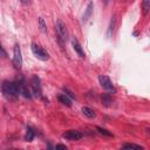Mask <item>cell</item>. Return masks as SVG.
Here are the masks:
<instances>
[{
    "instance_id": "obj_15",
    "label": "cell",
    "mask_w": 150,
    "mask_h": 150,
    "mask_svg": "<svg viewBox=\"0 0 150 150\" xmlns=\"http://www.w3.org/2000/svg\"><path fill=\"white\" fill-rule=\"evenodd\" d=\"M123 150H144L143 146L137 145V144H132V143H128L123 146Z\"/></svg>"
},
{
    "instance_id": "obj_16",
    "label": "cell",
    "mask_w": 150,
    "mask_h": 150,
    "mask_svg": "<svg viewBox=\"0 0 150 150\" xmlns=\"http://www.w3.org/2000/svg\"><path fill=\"white\" fill-rule=\"evenodd\" d=\"M115 23H116V15H112V16H111V20H110L109 28H108V36H111V34H112V32H114Z\"/></svg>"
},
{
    "instance_id": "obj_10",
    "label": "cell",
    "mask_w": 150,
    "mask_h": 150,
    "mask_svg": "<svg viewBox=\"0 0 150 150\" xmlns=\"http://www.w3.org/2000/svg\"><path fill=\"white\" fill-rule=\"evenodd\" d=\"M93 7H94V4H93V2H89L88 6H87V8H86V12H84V14H83V16H82V21H83V22H86V21L89 19V16L91 15V13H93Z\"/></svg>"
},
{
    "instance_id": "obj_21",
    "label": "cell",
    "mask_w": 150,
    "mask_h": 150,
    "mask_svg": "<svg viewBox=\"0 0 150 150\" xmlns=\"http://www.w3.org/2000/svg\"><path fill=\"white\" fill-rule=\"evenodd\" d=\"M55 150H68V149H67V146H66V145H63V144L59 143V144H56V145H55Z\"/></svg>"
},
{
    "instance_id": "obj_8",
    "label": "cell",
    "mask_w": 150,
    "mask_h": 150,
    "mask_svg": "<svg viewBox=\"0 0 150 150\" xmlns=\"http://www.w3.org/2000/svg\"><path fill=\"white\" fill-rule=\"evenodd\" d=\"M82 132L77 130H67L62 134V137L68 141H79L80 138H82Z\"/></svg>"
},
{
    "instance_id": "obj_7",
    "label": "cell",
    "mask_w": 150,
    "mask_h": 150,
    "mask_svg": "<svg viewBox=\"0 0 150 150\" xmlns=\"http://www.w3.org/2000/svg\"><path fill=\"white\" fill-rule=\"evenodd\" d=\"M16 83H18L20 94H21L23 97H26V98H30V97H32V94H30V90H29V88H28L27 82H26L23 79H20L19 82H16Z\"/></svg>"
},
{
    "instance_id": "obj_20",
    "label": "cell",
    "mask_w": 150,
    "mask_h": 150,
    "mask_svg": "<svg viewBox=\"0 0 150 150\" xmlns=\"http://www.w3.org/2000/svg\"><path fill=\"white\" fill-rule=\"evenodd\" d=\"M63 90H64V95H67L69 98H71V100H74V98H75V95H74L73 93H70L68 89H63Z\"/></svg>"
},
{
    "instance_id": "obj_12",
    "label": "cell",
    "mask_w": 150,
    "mask_h": 150,
    "mask_svg": "<svg viewBox=\"0 0 150 150\" xmlns=\"http://www.w3.org/2000/svg\"><path fill=\"white\" fill-rule=\"evenodd\" d=\"M82 112H83V115L87 116L88 118H94V117L96 116L95 111H94L91 108H89V107H83V108H82Z\"/></svg>"
},
{
    "instance_id": "obj_9",
    "label": "cell",
    "mask_w": 150,
    "mask_h": 150,
    "mask_svg": "<svg viewBox=\"0 0 150 150\" xmlns=\"http://www.w3.org/2000/svg\"><path fill=\"white\" fill-rule=\"evenodd\" d=\"M71 46H73V49L77 53V55H79L81 59H84V57H86V53L83 52V49H82V47H81L80 42H79L75 38H73V39H71Z\"/></svg>"
},
{
    "instance_id": "obj_4",
    "label": "cell",
    "mask_w": 150,
    "mask_h": 150,
    "mask_svg": "<svg viewBox=\"0 0 150 150\" xmlns=\"http://www.w3.org/2000/svg\"><path fill=\"white\" fill-rule=\"evenodd\" d=\"M13 66L15 69H21L22 66V55L19 43H15L13 48Z\"/></svg>"
},
{
    "instance_id": "obj_2",
    "label": "cell",
    "mask_w": 150,
    "mask_h": 150,
    "mask_svg": "<svg viewBox=\"0 0 150 150\" xmlns=\"http://www.w3.org/2000/svg\"><path fill=\"white\" fill-rule=\"evenodd\" d=\"M30 49H32V53L34 54V56H35L36 59H39V60H41V61H47V60H49V54H48L41 46H39V45H36V43H32Z\"/></svg>"
},
{
    "instance_id": "obj_18",
    "label": "cell",
    "mask_w": 150,
    "mask_h": 150,
    "mask_svg": "<svg viewBox=\"0 0 150 150\" xmlns=\"http://www.w3.org/2000/svg\"><path fill=\"white\" fill-rule=\"evenodd\" d=\"M96 129H97V130H98V132H100V134H102V135H105V136H109V137H111V136H112V134H111L110 131H108L107 129H103V128H101V127H97Z\"/></svg>"
},
{
    "instance_id": "obj_11",
    "label": "cell",
    "mask_w": 150,
    "mask_h": 150,
    "mask_svg": "<svg viewBox=\"0 0 150 150\" xmlns=\"http://www.w3.org/2000/svg\"><path fill=\"white\" fill-rule=\"evenodd\" d=\"M57 100L60 101V103H62L63 105H67V107H70L71 105V98H69L67 95L64 94H60L57 96Z\"/></svg>"
},
{
    "instance_id": "obj_19",
    "label": "cell",
    "mask_w": 150,
    "mask_h": 150,
    "mask_svg": "<svg viewBox=\"0 0 150 150\" xmlns=\"http://www.w3.org/2000/svg\"><path fill=\"white\" fill-rule=\"evenodd\" d=\"M149 8H150V1L149 0L143 1V12H144V14H146L149 12Z\"/></svg>"
},
{
    "instance_id": "obj_13",
    "label": "cell",
    "mask_w": 150,
    "mask_h": 150,
    "mask_svg": "<svg viewBox=\"0 0 150 150\" xmlns=\"http://www.w3.org/2000/svg\"><path fill=\"white\" fill-rule=\"evenodd\" d=\"M34 136H35L34 130H33L30 127H27V129H26V134H25V141L30 142V141H33Z\"/></svg>"
},
{
    "instance_id": "obj_22",
    "label": "cell",
    "mask_w": 150,
    "mask_h": 150,
    "mask_svg": "<svg viewBox=\"0 0 150 150\" xmlns=\"http://www.w3.org/2000/svg\"><path fill=\"white\" fill-rule=\"evenodd\" d=\"M0 56H2V57H6V56H7V53H6V52H5V49L2 48L1 43H0Z\"/></svg>"
},
{
    "instance_id": "obj_3",
    "label": "cell",
    "mask_w": 150,
    "mask_h": 150,
    "mask_svg": "<svg viewBox=\"0 0 150 150\" xmlns=\"http://www.w3.org/2000/svg\"><path fill=\"white\" fill-rule=\"evenodd\" d=\"M55 29H56V34H57L59 39L62 42H66L68 40V29H67V27H66V25L63 23L62 20H57L56 21Z\"/></svg>"
},
{
    "instance_id": "obj_23",
    "label": "cell",
    "mask_w": 150,
    "mask_h": 150,
    "mask_svg": "<svg viewBox=\"0 0 150 150\" xmlns=\"http://www.w3.org/2000/svg\"><path fill=\"white\" fill-rule=\"evenodd\" d=\"M0 90H1V84H0Z\"/></svg>"
},
{
    "instance_id": "obj_14",
    "label": "cell",
    "mask_w": 150,
    "mask_h": 150,
    "mask_svg": "<svg viewBox=\"0 0 150 150\" xmlns=\"http://www.w3.org/2000/svg\"><path fill=\"white\" fill-rule=\"evenodd\" d=\"M101 100H102V104L105 105V107H109L112 103V98H111L110 94H103L102 97H101Z\"/></svg>"
},
{
    "instance_id": "obj_5",
    "label": "cell",
    "mask_w": 150,
    "mask_h": 150,
    "mask_svg": "<svg viewBox=\"0 0 150 150\" xmlns=\"http://www.w3.org/2000/svg\"><path fill=\"white\" fill-rule=\"evenodd\" d=\"M98 82H100L101 87H102L105 91H108V93H110V94H112V93L116 91V89H115V87H114L111 80H110L107 75H100V76H98Z\"/></svg>"
},
{
    "instance_id": "obj_1",
    "label": "cell",
    "mask_w": 150,
    "mask_h": 150,
    "mask_svg": "<svg viewBox=\"0 0 150 150\" xmlns=\"http://www.w3.org/2000/svg\"><path fill=\"white\" fill-rule=\"evenodd\" d=\"M1 90H2V94L5 95V97L8 98V100H12V101L18 100V97L20 95L19 87H18V83L16 82L5 81L1 84Z\"/></svg>"
},
{
    "instance_id": "obj_17",
    "label": "cell",
    "mask_w": 150,
    "mask_h": 150,
    "mask_svg": "<svg viewBox=\"0 0 150 150\" xmlns=\"http://www.w3.org/2000/svg\"><path fill=\"white\" fill-rule=\"evenodd\" d=\"M38 22H39V28H40V30H41L42 33H46V32H47V26H46V23H45V20H43L42 18H39V19H38Z\"/></svg>"
},
{
    "instance_id": "obj_6",
    "label": "cell",
    "mask_w": 150,
    "mask_h": 150,
    "mask_svg": "<svg viewBox=\"0 0 150 150\" xmlns=\"http://www.w3.org/2000/svg\"><path fill=\"white\" fill-rule=\"evenodd\" d=\"M30 87H32L33 94H34L35 96H39V97L42 96V88H41L40 79H39L36 75L32 76V79H30Z\"/></svg>"
}]
</instances>
